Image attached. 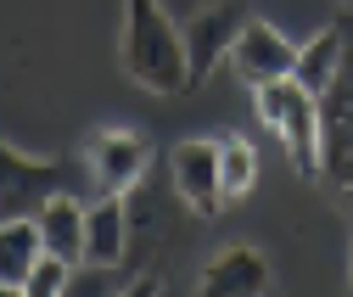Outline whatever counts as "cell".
<instances>
[{
    "mask_svg": "<svg viewBox=\"0 0 353 297\" xmlns=\"http://www.w3.org/2000/svg\"><path fill=\"white\" fill-rule=\"evenodd\" d=\"M123 73L152 96H180L191 90V51H185V28L174 23L157 0H123Z\"/></svg>",
    "mask_w": 353,
    "mask_h": 297,
    "instance_id": "cell-1",
    "label": "cell"
},
{
    "mask_svg": "<svg viewBox=\"0 0 353 297\" xmlns=\"http://www.w3.org/2000/svg\"><path fill=\"white\" fill-rule=\"evenodd\" d=\"M252 107H258V123L286 146L297 174L320 180V96H308L297 79H275L252 90Z\"/></svg>",
    "mask_w": 353,
    "mask_h": 297,
    "instance_id": "cell-2",
    "label": "cell"
},
{
    "mask_svg": "<svg viewBox=\"0 0 353 297\" xmlns=\"http://www.w3.org/2000/svg\"><path fill=\"white\" fill-rule=\"evenodd\" d=\"M320 180L353 196V39H347L342 73L320 96Z\"/></svg>",
    "mask_w": 353,
    "mask_h": 297,
    "instance_id": "cell-3",
    "label": "cell"
},
{
    "mask_svg": "<svg viewBox=\"0 0 353 297\" xmlns=\"http://www.w3.org/2000/svg\"><path fill=\"white\" fill-rule=\"evenodd\" d=\"M230 73L247 84V90H258V84H275V79H292V62H297V45L263 17H247L236 45H230Z\"/></svg>",
    "mask_w": 353,
    "mask_h": 297,
    "instance_id": "cell-4",
    "label": "cell"
},
{
    "mask_svg": "<svg viewBox=\"0 0 353 297\" xmlns=\"http://www.w3.org/2000/svg\"><path fill=\"white\" fill-rule=\"evenodd\" d=\"M168 185L191 214H219L225 207V185H219V141H180L168 152Z\"/></svg>",
    "mask_w": 353,
    "mask_h": 297,
    "instance_id": "cell-5",
    "label": "cell"
},
{
    "mask_svg": "<svg viewBox=\"0 0 353 297\" xmlns=\"http://www.w3.org/2000/svg\"><path fill=\"white\" fill-rule=\"evenodd\" d=\"M57 180H62V168H57V163L23 157L17 146L0 141V219H34V214H39V202L62 191Z\"/></svg>",
    "mask_w": 353,
    "mask_h": 297,
    "instance_id": "cell-6",
    "label": "cell"
},
{
    "mask_svg": "<svg viewBox=\"0 0 353 297\" xmlns=\"http://www.w3.org/2000/svg\"><path fill=\"white\" fill-rule=\"evenodd\" d=\"M196 297H270V258L258 247H225L196 275Z\"/></svg>",
    "mask_w": 353,
    "mask_h": 297,
    "instance_id": "cell-7",
    "label": "cell"
},
{
    "mask_svg": "<svg viewBox=\"0 0 353 297\" xmlns=\"http://www.w3.org/2000/svg\"><path fill=\"white\" fill-rule=\"evenodd\" d=\"M146 163H152V146H146V135H135V130H101L96 141H90V174L112 191V196H129L141 185V174H146Z\"/></svg>",
    "mask_w": 353,
    "mask_h": 297,
    "instance_id": "cell-8",
    "label": "cell"
},
{
    "mask_svg": "<svg viewBox=\"0 0 353 297\" xmlns=\"http://www.w3.org/2000/svg\"><path fill=\"white\" fill-rule=\"evenodd\" d=\"M241 23H247V17H241L236 0H213V6H202L191 23H180V28H185V51H191V79L213 73L219 57H230Z\"/></svg>",
    "mask_w": 353,
    "mask_h": 297,
    "instance_id": "cell-9",
    "label": "cell"
},
{
    "mask_svg": "<svg viewBox=\"0 0 353 297\" xmlns=\"http://www.w3.org/2000/svg\"><path fill=\"white\" fill-rule=\"evenodd\" d=\"M123 252H129V202L107 191L96 207H84V264L118 269Z\"/></svg>",
    "mask_w": 353,
    "mask_h": 297,
    "instance_id": "cell-10",
    "label": "cell"
},
{
    "mask_svg": "<svg viewBox=\"0 0 353 297\" xmlns=\"http://www.w3.org/2000/svg\"><path fill=\"white\" fill-rule=\"evenodd\" d=\"M34 230H39V247H46L51 258H62L73 269L84 264V202L79 196H68V191L46 196L39 214H34Z\"/></svg>",
    "mask_w": 353,
    "mask_h": 297,
    "instance_id": "cell-11",
    "label": "cell"
},
{
    "mask_svg": "<svg viewBox=\"0 0 353 297\" xmlns=\"http://www.w3.org/2000/svg\"><path fill=\"white\" fill-rule=\"evenodd\" d=\"M342 57H347V34H342V28H320L308 45H297L292 79L303 84L308 96H325V90H331V79L342 73Z\"/></svg>",
    "mask_w": 353,
    "mask_h": 297,
    "instance_id": "cell-12",
    "label": "cell"
},
{
    "mask_svg": "<svg viewBox=\"0 0 353 297\" xmlns=\"http://www.w3.org/2000/svg\"><path fill=\"white\" fill-rule=\"evenodd\" d=\"M39 258H46V247H39L34 219H0V280H6V286H23Z\"/></svg>",
    "mask_w": 353,
    "mask_h": 297,
    "instance_id": "cell-13",
    "label": "cell"
},
{
    "mask_svg": "<svg viewBox=\"0 0 353 297\" xmlns=\"http://www.w3.org/2000/svg\"><path fill=\"white\" fill-rule=\"evenodd\" d=\"M219 185H225V202H236V196H247L258 185V152H252V141H241V135L219 141Z\"/></svg>",
    "mask_w": 353,
    "mask_h": 297,
    "instance_id": "cell-14",
    "label": "cell"
},
{
    "mask_svg": "<svg viewBox=\"0 0 353 297\" xmlns=\"http://www.w3.org/2000/svg\"><path fill=\"white\" fill-rule=\"evenodd\" d=\"M68 280H73V264H62V258H51V252H46V258L28 269V280H23L17 291H23V297H62Z\"/></svg>",
    "mask_w": 353,
    "mask_h": 297,
    "instance_id": "cell-15",
    "label": "cell"
},
{
    "mask_svg": "<svg viewBox=\"0 0 353 297\" xmlns=\"http://www.w3.org/2000/svg\"><path fill=\"white\" fill-rule=\"evenodd\" d=\"M62 297H118V280H112V269H96V264H84V275H73Z\"/></svg>",
    "mask_w": 353,
    "mask_h": 297,
    "instance_id": "cell-16",
    "label": "cell"
},
{
    "mask_svg": "<svg viewBox=\"0 0 353 297\" xmlns=\"http://www.w3.org/2000/svg\"><path fill=\"white\" fill-rule=\"evenodd\" d=\"M157 6H163V12L174 17V23H191V17L202 12V6H213V0H157Z\"/></svg>",
    "mask_w": 353,
    "mask_h": 297,
    "instance_id": "cell-17",
    "label": "cell"
},
{
    "mask_svg": "<svg viewBox=\"0 0 353 297\" xmlns=\"http://www.w3.org/2000/svg\"><path fill=\"white\" fill-rule=\"evenodd\" d=\"M118 297H157V280H152V275H135V280L118 286Z\"/></svg>",
    "mask_w": 353,
    "mask_h": 297,
    "instance_id": "cell-18",
    "label": "cell"
},
{
    "mask_svg": "<svg viewBox=\"0 0 353 297\" xmlns=\"http://www.w3.org/2000/svg\"><path fill=\"white\" fill-rule=\"evenodd\" d=\"M0 297H23V291H17V286H6V280H0Z\"/></svg>",
    "mask_w": 353,
    "mask_h": 297,
    "instance_id": "cell-19",
    "label": "cell"
},
{
    "mask_svg": "<svg viewBox=\"0 0 353 297\" xmlns=\"http://www.w3.org/2000/svg\"><path fill=\"white\" fill-rule=\"evenodd\" d=\"M347 280H353V241H347Z\"/></svg>",
    "mask_w": 353,
    "mask_h": 297,
    "instance_id": "cell-20",
    "label": "cell"
}]
</instances>
